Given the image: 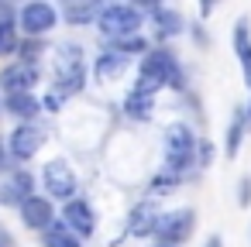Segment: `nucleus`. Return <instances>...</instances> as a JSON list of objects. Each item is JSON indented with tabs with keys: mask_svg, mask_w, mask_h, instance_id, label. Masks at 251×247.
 I'll list each match as a JSON object with an SVG mask.
<instances>
[{
	"mask_svg": "<svg viewBox=\"0 0 251 247\" xmlns=\"http://www.w3.org/2000/svg\"><path fill=\"white\" fill-rule=\"evenodd\" d=\"M158 209H155V202H138L134 209H131V220H127V233L131 237H151L155 233V223H158Z\"/></svg>",
	"mask_w": 251,
	"mask_h": 247,
	"instance_id": "nucleus-15",
	"label": "nucleus"
},
{
	"mask_svg": "<svg viewBox=\"0 0 251 247\" xmlns=\"http://www.w3.org/2000/svg\"><path fill=\"white\" fill-rule=\"evenodd\" d=\"M244 131H248L244 107H237V110H234V117H230V124H227V134H224V151H227V158H237L241 141H244Z\"/></svg>",
	"mask_w": 251,
	"mask_h": 247,
	"instance_id": "nucleus-18",
	"label": "nucleus"
},
{
	"mask_svg": "<svg viewBox=\"0 0 251 247\" xmlns=\"http://www.w3.org/2000/svg\"><path fill=\"white\" fill-rule=\"evenodd\" d=\"M4 110H7V113H14V117H21V120L28 124L31 117H38L42 103H38L31 93H18V96H4Z\"/></svg>",
	"mask_w": 251,
	"mask_h": 247,
	"instance_id": "nucleus-19",
	"label": "nucleus"
},
{
	"mask_svg": "<svg viewBox=\"0 0 251 247\" xmlns=\"http://www.w3.org/2000/svg\"><path fill=\"white\" fill-rule=\"evenodd\" d=\"M55 21H59V11L49 4V0H28V4L21 7V14H18V24H21V31L28 38L49 35L55 28Z\"/></svg>",
	"mask_w": 251,
	"mask_h": 247,
	"instance_id": "nucleus-6",
	"label": "nucleus"
},
{
	"mask_svg": "<svg viewBox=\"0 0 251 247\" xmlns=\"http://www.w3.org/2000/svg\"><path fill=\"white\" fill-rule=\"evenodd\" d=\"M162 7V0H134V11L141 14V11H148V14H155Z\"/></svg>",
	"mask_w": 251,
	"mask_h": 247,
	"instance_id": "nucleus-25",
	"label": "nucleus"
},
{
	"mask_svg": "<svg viewBox=\"0 0 251 247\" xmlns=\"http://www.w3.org/2000/svg\"><path fill=\"white\" fill-rule=\"evenodd\" d=\"M162 86H176V90H182V72H179V62H176L172 52L155 48V52H145V59H141V72H138V86H134V93L155 96Z\"/></svg>",
	"mask_w": 251,
	"mask_h": 247,
	"instance_id": "nucleus-1",
	"label": "nucleus"
},
{
	"mask_svg": "<svg viewBox=\"0 0 251 247\" xmlns=\"http://www.w3.org/2000/svg\"><path fill=\"white\" fill-rule=\"evenodd\" d=\"M62 223L69 226L73 237H93L97 230V213L86 199H69L66 209H62Z\"/></svg>",
	"mask_w": 251,
	"mask_h": 247,
	"instance_id": "nucleus-8",
	"label": "nucleus"
},
{
	"mask_svg": "<svg viewBox=\"0 0 251 247\" xmlns=\"http://www.w3.org/2000/svg\"><path fill=\"white\" fill-rule=\"evenodd\" d=\"M244 120H248V127H251V103L244 107Z\"/></svg>",
	"mask_w": 251,
	"mask_h": 247,
	"instance_id": "nucleus-28",
	"label": "nucleus"
},
{
	"mask_svg": "<svg viewBox=\"0 0 251 247\" xmlns=\"http://www.w3.org/2000/svg\"><path fill=\"white\" fill-rule=\"evenodd\" d=\"M124 113H127L131 120H151V113H155V100L145 96V93H131V96L124 100Z\"/></svg>",
	"mask_w": 251,
	"mask_h": 247,
	"instance_id": "nucleus-20",
	"label": "nucleus"
},
{
	"mask_svg": "<svg viewBox=\"0 0 251 247\" xmlns=\"http://www.w3.org/2000/svg\"><path fill=\"white\" fill-rule=\"evenodd\" d=\"M14 48H18V35H14V24L7 18V21H0V55H7Z\"/></svg>",
	"mask_w": 251,
	"mask_h": 247,
	"instance_id": "nucleus-22",
	"label": "nucleus"
},
{
	"mask_svg": "<svg viewBox=\"0 0 251 247\" xmlns=\"http://www.w3.org/2000/svg\"><path fill=\"white\" fill-rule=\"evenodd\" d=\"M217 4H220V0H200V18H210L217 11Z\"/></svg>",
	"mask_w": 251,
	"mask_h": 247,
	"instance_id": "nucleus-26",
	"label": "nucleus"
},
{
	"mask_svg": "<svg viewBox=\"0 0 251 247\" xmlns=\"http://www.w3.org/2000/svg\"><path fill=\"white\" fill-rule=\"evenodd\" d=\"M234 52L241 62V76L251 86V21L248 18H237V24H234Z\"/></svg>",
	"mask_w": 251,
	"mask_h": 247,
	"instance_id": "nucleus-13",
	"label": "nucleus"
},
{
	"mask_svg": "<svg viewBox=\"0 0 251 247\" xmlns=\"http://www.w3.org/2000/svg\"><path fill=\"white\" fill-rule=\"evenodd\" d=\"M127 66H131V59H127V55L103 52V55H97V62H93V76H97L100 83H117V79L127 72Z\"/></svg>",
	"mask_w": 251,
	"mask_h": 247,
	"instance_id": "nucleus-14",
	"label": "nucleus"
},
{
	"mask_svg": "<svg viewBox=\"0 0 251 247\" xmlns=\"http://www.w3.org/2000/svg\"><path fill=\"white\" fill-rule=\"evenodd\" d=\"M38 83V66H28V62H14V66H4L0 72V90L4 96H18V93H31Z\"/></svg>",
	"mask_w": 251,
	"mask_h": 247,
	"instance_id": "nucleus-7",
	"label": "nucleus"
},
{
	"mask_svg": "<svg viewBox=\"0 0 251 247\" xmlns=\"http://www.w3.org/2000/svg\"><path fill=\"white\" fill-rule=\"evenodd\" d=\"M28 196H35V182L28 172H18L14 179L0 182V206H21Z\"/></svg>",
	"mask_w": 251,
	"mask_h": 247,
	"instance_id": "nucleus-12",
	"label": "nucleus"
},
{
	"mask_svg": "<svg viewBox=\"0 0 251 247\" xmlns=\"http://www.w3.org/2000/svg\"><path fill=\"white\" fill-rule=\"evenodd\" d=\"M196 151H200V144H196V134L189 124H172L165 131V172L169 175L182 179V172L196 165Z\"/></svg>",
	"mask_w": 251,
	"mask_h": 247,
	"instance_id": "nucleus-3",
	"label": "nucleus"
},
{
	"mask_svg": "<svg viewBox=\"0 0 251 247\" xmlns=\"http://www.w3.org/2000/svg\"><path fill=\"white\" fill-rule=\"evenodd\" d=\"M45 247H79V237H73L62 220H52L45 226Z\"/></svg>",
	"mask_w": 251,
	"mask_h": 247,
	"instance_id": "nucleus-21",
	"label": "nucleus"
},
{
	"mask_svg": "<svg viewBox=\"0 0 251 247\" xmlns=\"http://www.w3.org/2000/svg\"><path fill=\"white\" fill-rule=\"evenodd\" d=\"M151 28H155V38H158V42H169V38L182 35V18H179V11L158 7V11H155V21H151Z\"/></svg>",
	"mask_w": 251,
	"mask_h": 247,
	"instance_id": "nucleus-17",
	"label": "nucleus"
},
{
	"mask_svg": "<svg viewBox=\"0 0 251 247\" xmlns=\"http://www.w3.org/2000/svg\"><path fill=\"white\" fill-rule=\"evenodd\" d=\"M114 52L131 59V52H148V45H145V38H121V42H114Z\"/></svg>",
	"mask_w": 251,
	"mask_h": 247,
	"instance_id": "nucleus-23",
	"label": "nucleus"
},
{
	"mask_svg": "<svg viewBox=\"0 0 251 247\" xmlns=\"http://www.w3.org/2000/svg\"><path fill=\"white\" fill-rule=\"evenodd\" d=\"M21 220H25L28 230H45V226L55 220V209H52L49 199H42V196H28V199L21 202Z\"/></svg>",
	"mask_w": 251,
	"mask_h": 247,
	"instance_id": "nucleus-11",
	"label": "nucleus"
},
{
	"mask_svg": "<svg viewBox=\"0 0 251 247\" xmlns=\"http://www.w3.org/2000/svg\"><path fill=\"white\" fill-rule=\"evenodd\" d=\"M193 226H196V213H193V209H172V213H162V216H158L151 237H158V244L179 247V244L189 240Z\"/></svg>",
	"mask_w": 251,
	"mask_h": 247,
	"instance_id": "nucleus-5",
	"label": "nucleus"
},
{
	"mask_svg": "<svg viewBox=\"0 0 251 247\" xmlns=\"http://www.w3.org/2000/svg\"><path fill=\"white\" fill-rule=\"evenodd\" d=\"M97 28L107 42H121V38H134L141 28V14L127 4H110L97 14Z\"/></svg>",
	"mask_w": 251,
	"mask_h": 247,
	"instance_id": "nucleus-4",
	"label": "nucleus"
},
{
	"mask_svg": "<svg viewBox=\"0 0 251 247\" xmlns=\"http://www.w3.org/2000/svg\"><path fill=\"white\" fill-rule=\"evenodd\" d=\"M7 148H11L14 158L28 161V158H35L38 148H42V131H38L35 124H18V127L7 134Z\"/></svg>",
	"mask_w": 251,
	"mask_h": 247,
	"instance_id": "nucleus-10",
	"label": "nucleus"
},
{
	"mask_svg": "<svg viewBox=\"0 0 251 247\" xmlns=\"http://www.w3.org/2000/svg\"><path fill=\"white\" fill-rule=\"evenodd\" d=\"M45 189H49L55 199H73V196H76V172H73L62 158L49 161V165H45Z\"/></svg>",
	"mask_w": 251,
	"mask_h": 247,
	"instance_id": "nucleus-9",
	"label": "nucleus"
},
{
	"mask_svg": "<svg viewBox=\"0 0 251 247\" xmlns=\"http://www.w3.org/2000/svg\"><path fill=\"white\" fill-rule=\"evenodd\" d=\"M237 206H241V209L251 206V175H241V185H237Z\"/></svg>",
	"mask_w": 251,
	"mask_h": 247,
	"instance_id": "nucleus-24",
	"label": "nucleus"
},
{
	"mask_svg": "<svg viewBox=\"0 0 251 247\" xmlns=\"http://www.w3.org/2000/svg\"><path fill=\"white\" fill-rule=\"evenodd\" d=\"M206 247H224V240H220V237H217V233H213V237H210V240H206Z\"/></svg>",
	"mask_w": 251,
	"mask_h": 247,
	"instance_id": "nucleus-27",
	"label": "nucleus"
},
{
	"mask_svg": "<svg viewBox=\"0 0 251 247\" xmlns=\"http://www.w3.org/2000/svg\"><path fill=\"white\" fill-rule=\"evenodd\" d=\"M86 83V59H83V48L76 42H66L59 45L55 52V90L52 96L55 100H66L73 93H79Z\"/></svg>",
	"mask_w": 251,
	"mask_h": 247,
	"instance_id": "nucleus-2",
	"label": "nucleus"
},
{
	"mask_svg": "<svg viewBox=\"0 0 251 247\" xmlns=\"http://www.w3.org/2000/svg\"><path fill=\"white\" fill-rule=\"evenodd\" d=\"M103 11V0H62V21L66 24H90Z\"/></svg>",
	"mask_w": 251,
	"mask_h": 247,
	"instance_id": "nucleus-16",
	"label": "nucleus"
},
{
	"mask_svg": "<svg viewBox=\"0 0 251 247\" xmlns=\"http://www.w3.org/2000/svg\"><path fill=\"white\" fill-rule=\"evenodd\" d=\"M155 247H169V244H155Z\"/></svg>",
	"mask_w": 251,
	"mask_h": 247,
	"instance_id": "nucleus-29",
	"label": "nucleus"
}]
</instances>
